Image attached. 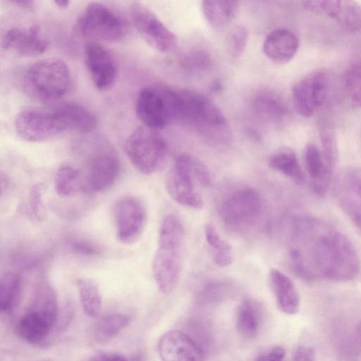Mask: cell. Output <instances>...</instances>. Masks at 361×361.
I'll use <instances>...</instances> for the list:
<instances>
[{"label": "cell", "instance_id": "obj_1", "mask_svg": "<svg viewBox=\"0 0 361 361\" xmlns=\"http://www.w3.org/2000/svg\"><path fill=\"white\" fill-rule=\"evenodd\" d=\"M292 269L301 279L343 282L360 271V259L348 238L331 224L308 215L292 222L289 240Z\"/></svg>", "mask_w": 361, "mask_h": 361}, {"label": "cell", "instance_id": "obj_2", "mask_svg": "<svg viewBox=\"0 0 361 361\" xmlns=\"http://www.w3.org/2000/svg\"><path fill=\"white\" fill-rule=\"evenodd\" d=\"M175 121L190 124L206 144L227 146L232 131L220 109L204 95L190 90H176Z\"/></svg>", "mask_w": 361, "mask_h": 361}, {"label": "cell", "instance_id": "obj_3", "mask_svg": "<svg viewBox=\"0 0 361 361\" xmlns=\"http://www.w3.org/2000/svg\"><path fill=\"white\" fill-rule=\"evenodd\" d=\"M185 233L180 219L166 215L161 224L158 247L152 261L156 284L164 294L173 290L179 280L183 264Z\"/></svg>", "mask_w": 361, "mask_h": 361}, {"label": "cell", "instance_id": "obj_4", "mask_svg": "<svg viewBox=\"0 0 361 361\" xmlns=\"http://www.w3.org/2000/svg\"><path fill=\"white\" fill-rule=\"evenodd\" d=\"M58 316V302L54 290L47 283L39 285L27 308L18 320L16 331L24 341L37 345L51 334Z\"/></svg>", "mask_w": 361, "mask_h": 361}, {"label": "cell", "instance_id": "obj_5", "mask_svg": "<svg viewBox=\"0 0 361 361\" xmlns=\"http://www.w3.org/2000/svg\"><path fill=\"white\" fill-rule=\"evenodd\" d=\"M124 149L133 167L144 175L158 171L167 156V145L161 134L145 126L137 128L128 135Z\"/></svg>", "mask_w": 361, "mask_h": 361}, {"label": "cell", "instance_id": "obj_6", "mask_svg": "<svg viewBox=\"0 0 361 361\" xmlns=\"http://www.w3.org/2000/svg\"><path fill=\"white\" fill-rule=\"evenodd\" d=\"M31 91L43 100H55L70 90L72 77L67 64L56 58L43 59L31 65L26 73Z\"/></svg>", "mask_w": 361, "mask_h": 361}, {"label": "cell", "instance_id": "obj_7", "mask_svg": "<svg viewBox=\"0 0 361 361\" xmlns=\"http://www.w3.org/2000/svg\"><path fill=\"white\" fill-rule=\"evenodd\" d=\"M76 28L85 37L107 42H120L126 32L123 20L98 2H92L85 8L77 20Z\"/></svg>", "mask_w": 361, "mask_h": 361}, {"label": "cell", "instance_id": "obj_8", "mask_svg": "<svg viewBox=\"0 0 361 361\" xmlns=\"http://www.w3.org/2000/svg\"><path fill=\"white\" fill-rule=\"evenodd\" d=\"M262 211V199L252 188H239L228 195L219 209L221 221L228 228L240 230L252 226Z\"/></svg>", "mask_w": 361, "mask_h": 361}, {"label": "cell", "instance_id": "obj_9", "mask_svg": "<svg viewBox=\"0 0 361 361\" xmlns=\"http://www.w3.org/2000/svg\"><path fill=\"white\" fill-rule=\"evenodd\" d=\"M330 85V74L324 69L313 71L293 86L292 98L296 112L301 116H312L324 105Z\"/></svg>", "mask_w": 361, "mask_h": 361}, {"label": "cell", "instance_id": "obj_10", "mask_svg": "<svg viewBox=\"0 0 361 361\" xmlns=\"http://www.w3.org/2000/svg\"><path fill=\"white\" fill-rule=\"evenodd\" d=\"M113 218L117 240L122 244L131 245L142 236L147 224V214L140 199L125 196L114 203Z\"/></svg>", "mask_w": 361, "mask_h": 361}, {"label": "cell", "instance_id": "obj_11", "mask_svg": "<svg viewBox=\"0 0 361 361\" xmlns=\"http://www.w3.org/2000/svg\"><path fill=\"white\" fill-rule=\"evenodd\" d=\"M131 16L136 30L149 46L161 53L175 49V34L149 8L140 2H134Z\"/></svg>", "mask_w": 361, "mask_h": 361}, {"label": "cell", "instance_id": "obj_12", "mask_svg": "<svg viewBox=\"0 0 361 361\" xmlns=\"http://www.w3.org/2000/svg\"><path fill=\"white\" fill-rule=\"evenodd\" d=\"M121 170L116 154L109 149L94 153L82 173L83 192L97 194L111 188L118 180Z\"/></svg>", "mask_w": 361, "mask_h": 361}, {"label": "cell", "instance_id": "obj_13", "mask_svg": "<svg viewBox=\"0 0 361 361\" xmlns=\"http://www.w3.org/2000/svg\"><path fill=\"white\" fill-rule=\"evenodd\" d=\"M14 127L16 134L21 139L32 142L51 139L66 130L54 112L28 109L18 114Z\"/></svg>", "mask_w": 361, "mask_h": 361}, {"label": "cell", "instance_id": "obj_14", "mask_svg": "<svg viewBox=\"0 0 361 361\" xmlns=\"http://www.w3.org/2000/svg\"><path fill=\"white\" fill-rule=\"evenodd\" d=\"M135 111L145 126L157 130L171 123V118L164 87H144L139 92Z\"/></svg>", "mask_w": 361, "mask_h": 361}, {"label": "cell", "instance_id": "obj_15", "mask_svg": "<svg viewBox=\"0 0 361 361\" xmlns=\"http://www.w3.org/2000/svg\"><path fill=\"white\" fill-rule=\"evenodd\" d=\"M334 190L343 212L361 229V170L342 169L336 176Z\"/></svg>", "mask_w": 361, "mask_h": 361}, {"label": "cell", "instance_id": "obj_16", "mask_svg": "<svg viewBox=\"0 0 361 361\" xmlns=\"http://www.w3.org/2000/svg\"><path fill=\"white\" fill-rule=\"evenodd\" d=\"M85 62L94 87L105 91L116 82L118 67L111 53L103 46L90 42L85 47Z\"/></svg>", "mask_w": 361, "mask_h": 361}, {"label": "cell", "instance_id": "obj_17", "mask_svg": "<svg viewBox=\"0 0 361 361\" xmlns=\"http://www.w3.org/2000/svg\"><path fill=\"white\" fill-rule=\"evenodd\" d=\"M158 352L161 361H204L201 346L179 330H171L161 336Z\"/></svg>", "mask_w": 361, "mask_h": 361}, {"label": "cell", "instance_id": "obj_18", "mask_svg": "<svg viewBox=\"0 0 361 361\" xmlns=\"http://www.w3.org/2000/svg\"><path fill=\"white\" fill-rule=\"evenodd\" d=\"M305 9L334 19L349 31L361 29V6L350 0H314L303 1Z\"/></svg>", "mask_w": 361, "mask_h": 361}, {"label": "cell", "instance_id": "obj_19", "mask_svg": "<svg viewBox=\"0 0 361 361\" xmlns=\"http://www.w3.org/2000/svg\"><path fill=\"white\" fill-rule=\"evenodd\" d=\"M194 178L180 164L174 162L166 178V188L170 197L179 204L201 209L203 200L196 190Z\"/></svg>", "mask_w": 361, "mask_h": 361}, {"label": "cell", "instance_id": "obj_20", "mask_svg": "<svg viewBox=\"0 0 361 361\" xmlns=\"http://www.w3.org/2000/svg\"><path fill=\"white\" fill-rule=\"evenodd\" d=\"M47 41L40 32L37 25L27 29L13 27L4 34L2 47L12 50L25 56H35L43 54L47 49Z\"/></svg>", "mask_w": 361, "mask_h": 361}, {"label": "cell", "instance_id": "obj_21", "mask_svg": "<svg viewBox=\"0 0 361 361\" xmlns=\"http://www.w3.org/2000/svg\"><path fill=\"white\" fill-rule=\"evenodd\" d=\"M305 166L313 192L323 196L328 190L332 171L327 165L322 151L314 144H308L304 151Z\"/></svg>", "mask_w": 361, "mask_h": 361}, {"label": "cell", "instance_id": "obj_22", "mask_svg": "<svg viewBox=\"0 0 361 361\" xmlns=\"http://www.w3.org/2000/svg\"><path fill=\"white\" fill-rule=\"evenodd\" d=\"M299 40L291 30L277 28L272 30L265 38L263 51L271 61L286 63L290 61L298 51Z\"/></svg>", "mask_w": 361, "mask_h": 361}, {"label": "cell", "instance_id": "obj_23", "mask_svg": "<svg viewBox=\"0 0 361 361\" xmlns=\"http://www.w3.org/2000/svg\"><path fill=\"white\" fill-rule=\"evenodd\" d=\"M268 280L279 309L286 314H296L300 307V297L292 280L276 268L270 269Z\"/></svg>", "mask_w": 361, "mask_h": 361}, {"label": "cell", "instance_id": "obj_24", "mask_svg": "<svg viewBox=\"0 0 361 361\" xmlns=\"http://www.w3.org/2000/svg\"><path fill=\"white\" fill-rule=\"evenodd\" d=\"M54 113L61 121L66 130L79 133H89L97 126L94 115L85 107L75 103H66L59 106Z\"/></svg>", "mask_w": 361, "mask_h": 361}, {"label": "cell", "instance_id": "obj_25", "mask_svg": "<svg viewBox=\"0 0 361 361\" xmlns=\"http://www.w3.org/2000/svg\"><path fill=\"white\" fill-rule=\"evenodd\" d=\"M262 307L252 298H245L239 305L236 328L241 336L247 338H255L259 332L262 321Z\"/></svg>", "mask_w": 361, "mask_h": 361}, {"label": "cell", "instance_id": "obj_26", "mask_svg": "<svg viewBox=\"0 0 361 361\" xmlns=\"http://www.w3.org/2000/svg\"><path fill=\"white\" fill-rule=\"evenodd\" d=\"M237 1H203L202 10L204 17L211 27L223 28L229 25L238 14Z\"/></svg>", "mask_w": 361, "mask_h": 361}, {"label": "cell", "instance_id": "obj_27", "mask_svg": "<svg viewBox=\"0 0 361 361\" xmlns=\"http://www.w3.org/2000/svg\"><path fill=\"white\" fill-rule=\"evenodd\" d=\"M269 166L297 184L304 181V173L295 153L290 148L276 151L269 159Z\"/></svg>", "mask_w": 361, "mask_h": 361}, {"label": "cell", "instance_id": "obj_28", "mask_svg": "<svg viewBox=\"0 0 361 361\" xmlns=\"http://www.w3.org/2000/svg\"><path fill=\"white\" fill-rule=\"evenodd\" d=\"M317 126L322 154L327 165L333 171L338 158V145L336 128L330 114L322 113L318 118Z\"/></svg>", "mask_w": 361, "mask_h": 361}, {"label": "cell", "instance_id": "obj_29", "mask_svg": "<svg viewBox=\"0 0 361 361\" xmlns=\"http://www.w3.org/2000/svg\"><path fill=\"white\" fill-rule=\"evenodd\" d=\"M22 291V280L19 274L12 271L3 274L0 279L1 310L12 313L18 307Z\"/></svg>", "mask_w": 361, "mask_h": 361}, {"label": "cell", "instance_id": "obj_30", "mask_svg": "<svg viewBox=\"0 0 361 361\" xmlns=\"http://www.w3.org/2000/svg\"><path fill=\"white\" fill-rule=\"evenodd\" d=\"M54 189L56 193L63 198L83 192L82 172L72 166L62 165L55 176Z\"/></svg>", "mask_w": 361, "mask_h": 361}, {"label": "cell", "instance_id": "obj_31", "mask_svg": "<svg viewBox=\"0 0 361 361\" xmlns=\"http://www.w3.org/2000/svg\"><path fill=\"white\" fill-rule=\"evenodd\" d=\"M77 288L83 312L90 318H97L102 308L98 284L91 279L82 278L77 281Z\"/></svg>", "mask_w": 361, "mask_h": 361}, {"label": "cell", "instance_id": "obj_32", "mask_svg": "<svg viewBox=\"0 0 361 361\" xmlns=\"http://www.w3.org/2000/svg\"><path fill=\"white\" fill-rule=\"evenodd\" d=\"M253 108L261 117L277 121L282 119L287 113V109L281 99L274 92H262L254 99Z\"/></svg>", "mask_w": 361, "mask_h": 361}, {"label": "cell", "instance_id": "obj_33", "mask_svg": "<svg viewBox=\"0 0 361 361\" xmlns=\"http://www.w3.org/2000/svg\"><path fill=\"white\" fill-rule=\"evenodd\" d=\"M204 233L207 244L213 250L214 263L220 267L229 266L233 262L231 245L221 237L212 224L204 226Z\"/></svg>", "mask_w": 361, "mask_h": 361}, {"label": "cell", "instance_id": "obj_34", "mask_svg": "<svg viewBox=\"0 0 361 361\" xmlns=\"http://www.w3.org/2000/svg\"><path fill=\"white\" fill-rule=\"evenodd\" d=\"M130 322L128 315L122 313H111L103 316L96 324L94 337L101 342L106 341L119 334Z\"/></svg>", "mask_w": 361, "mask_h": 361}, {"label": "cell", "instance_id": "obj_35", "mask_svg": "<svg viewBox=\"0 0 361 361\" xmlns=\"http://www.w3.org/2000/svg\"><path fill=\"white\" fill-rule=\"evenodd\" d=\"M174 161L182 166L199 185L207 187L211 184L209 169L197 157L184 152L177 155Z\"/></svg>", "mask_w": 361, "mask_h": 361}, {"label": "cell", "instance_id": "obj_36", "mask_svg": "<svg viewBox=\"0 0 361 361\" xmlns=\"http://www.w3.org/2000/svg\"><path fill=\"white\" fill-rule=\"evenodd\" d=\"M346 92L351 102L361 106V62L348 69L344 78Z\"/></svg>", "mask_w": 361, "mask_h": 361}, {"label": "cell", "instance_id": "obj_37", "mask_svg": "<svg viewBox=\"0 0 361 361\" xmlns=\"http://www.w3.org/2000/svg\"><path fill=\"white\" fill-rule=\"evenodd\" d=\"M249 32L243 26H236L230 32L227 39L228 53L233 57L240 56L248 42Z\"/></svg>", "mask_w": 361, "mask_h": 361}, {"label": "cell", "instance_id": "obj_38", "mask_svg": "<svg viewBox=\"0 0 361 361\" xmlns=\"http://www.w3.org/2000/svg\"><path fill=\"white\" fill-rule=\"evenodd\" d=\"M211 63L209 55L202 50H194L186 54L182 59V66L190 71L197 72L207 69Z\"/></svg>", "mask_w": 361, "mask_h": 361}, {"label": "cell", "instance_id": "obj_39", "mask_svg": "<svg viewBox=\"0 0 361 361\" xmlns=\"http://www.w3.org/2000/svg\"><path fill=\"white\" fill-rule=\"evenodd\" d=\"M44 185L42 183L34 185L30 192L29 204L33 216L40 220L44 217V207L42 203V192Z\"/></svg>", "mask_w": 361, "mask_h": 361}, {"label": "cell", "instance_id": "obj_40", "mask_svg": "<svg viewBox=\"0 0 361 361\" xmlns=\"http://www.w3.org/2000/svg\"><path fill=\"white\" fill-rule=\"evenodd\" d=\"M286 352L283 347L275 345L261 352L255 361H283Z\"/></svg>", "mask_w": 361, "mask_h": 361}, {"label": "cell", "instance_id": "obj_41", "mask_svg": "<svg viewBox=\"0 0 361 361\" xmlns=\"http://www.w3.org/2000/svg\"><path fill=\"white\" fill-rule=\"evenodd\" d=\"M293 361H315V353L310 346H299L293 354Z\"/></svg>", "mask_w": 361, "mask_h": 361}, {"label": "cell", "instance_id": "obj_42", "mask_svg": "<svg viewBox=\"0 0 361 361\" xmlns=\"http://www.w3.org/2000/svg\"><path fill=\"white\" fill-rule=\"evenodd\" d=\"M87 361H128L126 356L123 355L114 353L108 352L103 353L94 355L89 358Z\"/></svg>", "mask_w": 361, "mask_h": 361}, {"label": "cell", "instance_id": "obj_43", "mask_svg": "<svg viewBox=\"0 0 361 361\" xmlns=\"http://www.w3.org/2000/svg\"><path fill=\"white\" fill-rule=\"evenodd\" d=\"M72 246L75 251L82 253L84 255L87 254L92 255L97 254V252H98L97 248L94 245L83 241L75 242L74 243L72 244Z\"/></svg>", "mask_w": 361, "mask_h": 361}, {"label": "cell", "instance_id": "obj_44", "mask_svg": "<svg viewBox=\"0 0 361 361\" xmlns=\"http://www.w3.org/2000/svg\"><path fill=\"white\" fill-rule=\"evenodd\" d=\"M0 183H1V194L3 195L4 192L8 189L9 186V180L3 172L0 175Z\"/></svg>", "mask_w": 361, "mask_h": 361}, {"label": "cell", "instance_id": "obj_45", "mask_svg": "<svg viewBox=\"0 0 361 361\" xmlns=\"http://www.w3.org/2000/svg\"><path fill=\"white\" fill-rule=\"evenodd\" d=\"M11 2L26 8H29L33 4V1L30 0H13Z\"/></svg>", "mask_w": 361, "mask_h": 361}, {"label": "cell", "instance_id": "obj_46", "mask_svg": "<svg viewBox=\"0 0 361 361\" xmlns=\"http://www.w3.org/2000/svg\"><path fill=\"white\" fill-rule=\"evenodd\" d=\"M54 3L60 8H66L70 4V1L68 0L54 1Z\"/></svg>", "mask_w": 361, "mask_h": 361}, {"label": "cell", "instance_id": "obj_47", "mask_svg": "<svg viewBox=\"0 0 361 361\" xmlns=\"http://www.w3.org/2000/svg\"><path fill=\"white\" fill-rule=\"evenodd\" d=\"M357 330H358L359 334L361 336V321L360 322V323L358 324Z\"/></svg>", "mask_w": 361, "mask_h": 361}]
</instances>
